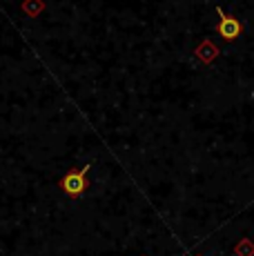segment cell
I'll use <instances>...</instances> for the list:
<instances>
[{"instance_id":"6da1fadb","label":"cell","mask_w":254,"mask_h":256,"mask_svg":"<svg viewBox=\"0 0 254 256\" xmlns=\"http://www.w3.org/2000/svg\"><path fill=\"white\" fill-rule=\"evenodd\" d=\"M90 167L92 165H85L82 170H72V172H67L65 176H62V180H60V187H62V192L65 194H70V196H80L82 192L87 190V172H90Z\"/></svg>"},{"instance_id":"7a4b0ae2","label":"cell","mask_w":254,"mask_h":256,"mask_svg":"<svg viewBox=\"0 0 254 256\" xmlns=\"http://www.w3.org/2000/svg\"><path fill=\"white\" fill-rule=\"evenodd\" d=\"M216 14H218V20H221L218 22V36L226 38L228 42L236 40V38L241 36V32H243V24L238 22L234 16H228L221 7H216Z\"/></svg>"}]
</instances>
